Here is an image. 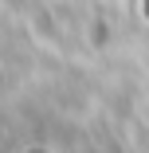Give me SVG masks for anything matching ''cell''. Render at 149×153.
Wrapping results in <instances>:
<instances>
[{"label": "cell", "instance_id": "obj_1", "mask_svg": "<svg viewBox=\"0 0 149 153\" xmlns=\"http://www.w3.org/2000/svg\"><path fill=\"white\" fill-rule=\"evenodd\" d=\"M20 153H51V145H24Z\"/></svg>", "mask_w": 149, "mask_h": 153}]
</instances>
